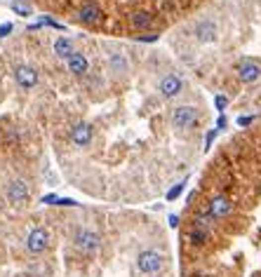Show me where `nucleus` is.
I'll return each instance as SVG.
<instances>
[{
	"mask_svg": "<svg viewBox=\"0 0 261 277\" xmlns=\"http://www.w3.org/2000/svg\"><path fill=\"white\" fill-rule=\"evenodd\" d=\"M108 71L116 78H125L130 73V59L123 52H108Z\"/></svg>",
	"mask_w": 261,
	"mask_h": 277,
	"instance_id": "obj_12",
	"label": "nucleus"
},
{
	"mask_svg": "<svg viewBox=\"0 0 261 277\" xmlns=\"http://www.w3.org/2000/svg\"><path fill=\"white\" fill-rule=\"evenodd\" d=\"M47 247H50V232H47L45 228H33V230L28 232V237H26V251L28 254L38 256V254H43Z\"/></svg>",
	"mask_w": 261,
	"mask_h": 277,
	"instance_id": "obj_8",
	"label": "nucleus"
},
{
	"mask_svg": "<svg viewBox=\"0 0 261 277\" xmlns=\"http://www.w3.org/2000/svg\"><path fill=\"white\" fill-rule=\"evenodd\" d=\"M235 75L245 85H254L261 80V63L254 59H243V61L235 63Z\"/></svg>",
	"mask_w": 261,
	"mask_h": 277,
	"instance_id": "obj_6",
	"label": "nucleus"
},
{
	"mask_svg": "<svg viewBox=\"0 0 261 277\" xmlns=\"http://www.w3.org/2000/svg\"><path fill=\"white\" fill-rule=\"evenodd\" d=\"M14 80L21 90H33L38 85V71L33 66H26V63H21L14 68Z\"/></svg>",
	"mask_w": 261,
	"mask_h": 277,
	"instance_id": "obj_10",
	"label": "nucleus"
},
{
	"mask_svg": "<svg viewBox=\"0 0 261 277\" xmlns=\"http://www.w3.org/2000/svg\"><path fill=\"white\" fill-rule=\"evenodd\" d=\"M184 90H186V82L181 80L177 73H167V75H162L160 80H158V94H160L165 101L177 99Z\"/></svg>",
	"mask_w": 261,
	"mask_h": 277,
	"instance_id": "obj_4",
	"label": "nucleus"
},
{
	"mask_svg": "<svg viewBox=\"0 0 261 277\" xmlns=\"http://www.w3.org/2000/svg\"><path fill=\"white\" fill-rule=\"evenodd\" d=\"M73 244H75V249L85 254V256H94L101 247V237L99 232H94L92 228H78L75 235H73Z\"/></svg>",
	"mask_w": 261,
	"mask_h": 277,
	"instance_id": "obj_3",
	"label": "nucleus"
},
{
	"mask_svg": "<svg viewBox=\"0 0 261 277\" xmlns=\"http://www.w3.org/2000/svg\"><path fill=\"white\" fill-rule=\"evenodd\" d=\"M212 214L209 212H200V214H196V219H193V225L196 228H205V230H209V225H212Z\"/></svg>",
	"mask_w": 261,
	"mask_h": 277,
	"instance_id": "obj_19",
	"label": "nucleus"
},
{
	"mask_svg": "<svg viewBox=\"0 0 261 277\" xmlns=\"http://www.w3.org/2000/svg\"><path fill=\"white\" fill-rule=\"evenodd\" d=\"M57 200H59V195H54V193H50V195H45L43 200H40V202H43V205H54Z\"/></svg>",
	"mask_w": 261,
	"mask_h": 277,
	"instance_id": "obj_28",
	"label": "nucleus"
},
{
	"mask_svg": "<svg viewBox=\"0 0 261 277\" xmlns=\"http://www.w3.org/2000/svg\"><path fill=\"white\" fill-rule=\"evenodd\" d=\"M134 40L136 43H146V45H151V43H158V40H160V33L153 31V33H148V36H136Z\"/></svg>",
	"mask_w": 261,
	"mask_h": 277,
	"instance_id": "obj_21",
	"label": "nucleus"
},
{
	"mask_svg": "<svg viewBox=\"0 0 261 277\" xmlns=\"http://www.w3.org/2000/svg\"><path fill=\"white\" fill-rule=\"evenodd\" d=\"M66 68L75 75V78H85L90 73V59L82 52H75L71 59H66Z\"/></svg>",
	"mask_w": 261,
	"mask_h": 277,
	"instance_id": "obj_14",
	"label": "nucleus"
},
{
	"mask_svg": "<svg viewBox=\"0 0 261 277\" xmlns=\"http://www.w3.org/2000/svg\"><path fill=\"white\" fill-rule=\"evenodd\" d=\"M167 221H170V228H179V214H170Z\"/></svg>",
	"mask_w": 261,
	"mask_h": 277,
	"instance_id": "obj_29",
	"label": "nucleus"
},
{
	"mask_svg": "<svg viewBox=\"0 0 261 277\" xmlns=\"http://www.w3.org/2000/svg\"><path fill=\"white\" fill-rule=\"evenodd\" d=\"M165 266H167V259L158 249H141L136 254V268H139L141 275H148V277L160 275L165 270Z\"/></svg>",
	"mask_w": 261,
	"mask_h": 277,
	"instance_id": "obj_1",
	"label": "nucleus"
},
{
	"mask_svg": "<svg viewBox=\"0 0 261 277\" xmlns=\"http://www.w3.org/2000/svg\"><path fill=\"white\" fill-rule=\"evenodd\" d=\"M31 195V190H28L26 181L24 179H12L7 183V200L12 205H24Z\"/></svg>",
	"mask_w": 261,
	"mask_h": 277,
	"instance_id": "obj_11",
	"label": "nucleus"
},
{
	"mask_svg": "<svg viewBox=\"0 0 261 277\" xmlns=\"http://www.w3.org/2000/svg\"><path fill=\"white\" fill-rule=\"evenodd\" d=\"M52 50H54V56L57 59H71L73 54L78 52L75 50V43H73V38H68V36H59L57 40H54V45H52Z\"/></svg>",
	"mask_w": 261,
	"mask_h": 277,
	"instance_id": "obj_15",
	"label": "nucleus"
},
{
	"mask_svg": "<svg viewBox=\"0 0 261 277\" xmlns=\"http://www.w3.org/2000/svg\"><path fill=\"white\" fill-rule=\"evenodd\" d=\"M193 36H196L198 43H205V45L216 43L219 40V26H216V21L212 17H205V19H200V21H196Z\"/></svg>",
	"mask_w": 261,
	"mask_h": 277,
	"instance_id": "obj_5",
	"label": "nucleus"
},
{
	"mask_svg": "<svg viewBox=\"0 0 261 277\" xmlns=\"http://www.w3.org/2000/svg\"><path fill=\"white\" fill-rule=\"evenodd\" d=\"M75 19L80 21L82 26H99L101 21H104V9L97 5V2H82L80 7H78V14Z\"/></svg>",
	"mask_w": 261,
	"mask_h": 277,
	"instance_id": "obj_7",
	"label": "nucleus"
},
{
	"mask_svg": "<svg viewBox=\"0 0 261 277\" xmlns=\"http://www.w3.org/2000/svg\"><path fill=\"white\" fill-rule=\"evenodd\" d=\"M9 9H12L14 14H19V17H24V19L33 17V7L28 5L26 0H12V2H9Z\"/></svg>",
	"mask_w": 261,
	"mask_h": 277,
	"instance_id": "obj_18",
	"label": "nucleus"
},
{
	"mask_svg": "<svg viewBox=\"0 0 261 277\" xmlns=\"http://www.w3.org/2000/svg\"><path fill=\"white\" fill-rule=\"evenodd\" d=\"M153 21H155V17L148 9H134V12L130 14V24H132V28H136V31H148V28H153Z\"/></svg>",
	"mask_w": 261,
	"mask_h": 277,
	"instance_id": "obj_16",
	"label": "nucleus"
},
{
	"mask_svg": "<svg viewBox=\"0 0 261 277\" xmlns=\"http://www.w3.org/2000/svg\"><path fill=\"white\" fill-rule=\"evenodd\" d=\"M226 127H228V120H226V115L221 113V115L216 117V129H219V132H224Z\"/></svg>",
	"mask_w": 261,
	"mask_h": 277,
	"instance_id": "obj_27",
	"label": "nucleus"
},
{
	"mask_svg": "<svg viewBox=\"0 0 261 277\" xmlns=\"http://www.w3.org/2000/svg\"><path fill=\"white\" fill-rule=\"evenodd\" d=\"M257 120V115H240L238 117V127H250Z\"/></svg>",
	"mask_w": 261,
	"mask_h": 277,
	"instance_id": "obj_25",
	"label": "nucleus"
},
{
	"mask_svg": "<svg viewBox=\"0 0 261 277\" xmlns=\"http://www.w3.org/2000/svg\"><path fill=\"white\" fill-rule=\"evenodd\" d=\"M231 209H233V205H231V200L226 195H216L212 197V202H209V214H212V219L214 221H224L226 216L231 214Z\"/></svg>",
	"mask_w": 261,
	"mask_h": 277,
	"instance_id": "obj_13",
	"label": "nucleus"
},
{
	"mask_svg": "<svg viewBox=\"0 0 261 277\" xmlns=\"http://www.w3.org/2000/svg\"><path fill=\"white\" fill-rule=\"evenodd\" d=\"M54 205H57V207H78V202H75L73 197H59Z\"/></svg>",
	"mask_w": 261,
	"mask_h": 277,
	"instance_id": "obj_24",
	"label": "nucleus"
},
{
	"mask_svg": "<svg viewBox=\"0 0 261 277\" xmlns=\"http://www.w3.org/2000/svg\"><path fill=\"white\" fill-rule=\"evenodd\" d=\"M216 134H219V129H216V127H214V129H209V132H207V136H205V151H207L209 146H212V143H214Z\"/></svg>",
	"mask_w": 261,
	"mask_h": 277,
	"instance_id": "obj_26",
	"label": "nucleus"
},
{
	"mask_svg": "<svg viewBox=\"0 0 261 277\" xmlns=\"http://www.w3.org/2000/svg\"><path fill=\"white\" fill-rule=\"evenodd\" d=\"M189 240H191V244L193 247H205L209 242V230H205V228H191V232H189Z\"/></svg>",
	"mask_w": 261,
	"mask_h": 277,
	"instance_id": "obj_17",
	"label": "nucleus"
},
{
	"mask_svg": "<svg viewBox=\"0 0 261 277\" xmlns=\"http://www.w3.org/2000/svg\"><path fill=\"white\" fill-rule=\"evenodd\" d=\"M198 117H200V111H198V106H193V104L174 106L170 113L172 125L177 127V129H191V127H196L198 125Z\"/></svg>",
	"mask_w": 261,
	"mask_h": 277,
	"instance_id": "obj_2",
	"label": "nucleus"
},
{
	"mask_svg": "<svg viewBox=\"0 0 261 277\" xmlns=\"http://www.w3.org/2000/svg\"><path fill=\"white\" fill-rule=\"evenodd\" d=\"M12 31H14V24H12V21H5V24H0V38H7Z\"/></svg>",
	"mask_w": 261,
	"mask_h": 277,
	"instance_id": "obj_23",
	"label": "nucleus"
},
{
	"mask_svg": "<svg viewBox=\"0 0 261 277\" xmlns=\"http://www.w3.org/2000/svg\"><path fill=\"white\" fill-rule=\"evenodd\" d=\"M184 190H186V181H179V183H174V186L167 190V195H165V197H167V202H174V200H177V197H179Z\"/></svg>",
	"mask_w": 261,
	"mask_h": 277,
	"instance_id": "obj_20",
	"label": "nucleus"
},
{
	"mask_svg": "<svg viewBox=\"0 0 261 277\" xmlns=\"http://www.w3.org/2000/svg\"><path fill=\"white\" fill-rule=\"evenodd\" d=\"M94 139V127L90 122H78V125L71 127V141L73 146H78V148H87Z\"/></svg>",
	"mask_w": 261,
	"mask_h": 277,
	"instance_id": "obj_9",
	"label": "nucleus"
},
{
	"mask_svg": "<svg viewBox=\"0 0 261 277\" xmlns=\"http://www.w3.org/2000/svg\"><path fill=\"white\" fill-rule=\"evenodd\" d=\"M214 108L219 111V113H224L226 108H228V97H224V94H216V97H214Z\"/></svg>",
	"mask_w": 261,
	"mask_h": 277,
	"instance_id": "obj_22",
	"label": "nucleus"
},
{
	"mask_svg": "<svg viewBox=\"0 0 261 277\" xmlns=\"http://www.w3.org/2000/svg\"><path fill=\"white\" fill-rule=\"evenodd\" d=\"M198 195V190H191L189 195H186V205H191V202H193V197Z\"/></svg>",
	"mask_w": 261,
	"mask_h": 277,
	"instance_id": "obj_30",
	"label": "nucleus"
}]
</instances>
